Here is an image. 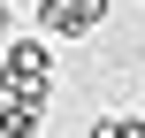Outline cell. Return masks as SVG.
I'll return each instance as SVG.
<instances>
[{"mask_svg": "<svg viewBox=\"0 0 145 138\" xmlns=\"http://www.w3.org/2000/svg\"><path fill=\"white\" fill-rule=\"evenodd\" d=\"M54 46L46 38H8L0 46V100H31V108H46V92H54Z\"/></svg>", "mask_w": 145, "mask_h": 138, "instance_id": "cell-1", "label": "cell"}, {"mask_svg": "<svg viewBox=\"0 0 145 138\" xmlns=\"http://www.w3.org/2000/svg\"><path fill=\"white\" fill-rule=\"evenodd\" d=\"M107 8H115V0H38L31 23H38V38H92V31L107 23Z\"/></svg>", "mask_w": 145, "mask_h": 138, "instance_id": "cell-2", "label": "cell"}, {"mask_svg": "<svg viewBox=\"0 0 145 138\" xmlns=\"http://www.w3.org/2000/svg\"><path fill=\"white\" fill-rule=\"evenodd\" d=\"M0 138H46V108H31V100H0Z\"/></svg>", "mask_w": 145, "mask_h": 138, "instance_id": "cell-3", "label": "cell"}, {"mask_svg": "<svg viewBox=\"0 0 145 138\" xmlns=\"http://www.w3.org/2000/svg\"><path fill=\"white\" fill-rule=\"evenodd\" d=\"M84 138H145V115L138 108H107V115H92Z\"/></svg>", "mask_w": 145, "mask_h": 138, "instance_id": "cell-4", "label": "cell"}, {"mask_svg": "<svg viewBox=\"0 0 145 138\" xmlns=\"http://www.w3.org/2000/svg\"><path fill=\"white\" fill-rule=\"evenodd\" d=\"M8 38H15V8L0 0V46H8Z\"/></svg>", "mask_w": 145, "mask_h": 138, "instance_id": "cell-5", "label": "cell"}]
</instances>
